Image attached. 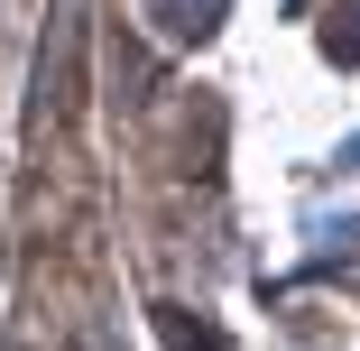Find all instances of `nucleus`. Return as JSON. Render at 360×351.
<instances>
[{"mask_svg":"<svg viewBox=\"0 0 360 351\" xmlns=\"http://www.w3.org/2000/svg\"><path fill=\"white\" fill-rule=\"evenodd\" d=\"M148 19H158V28H167L176 46H203L212 28L231 19V0H148Z\"/></svg>","mask_w":360,"mask_h":351,"instance_id":"1","label":"nucleus"},{"mask_svg":"<svg viewBox=\"0 0 360 351\" xmlns=\"http://www.w3.org/2000/svg\"><path fill=\"white\" fill-rule=\"evenodd\" d=\"M323 56H333V65H360V0H333V19H323Z\"/></svg>","mask_w":360,"mask_h":351,"instance_id":"2","label":"nucleus"}]
</instances>
